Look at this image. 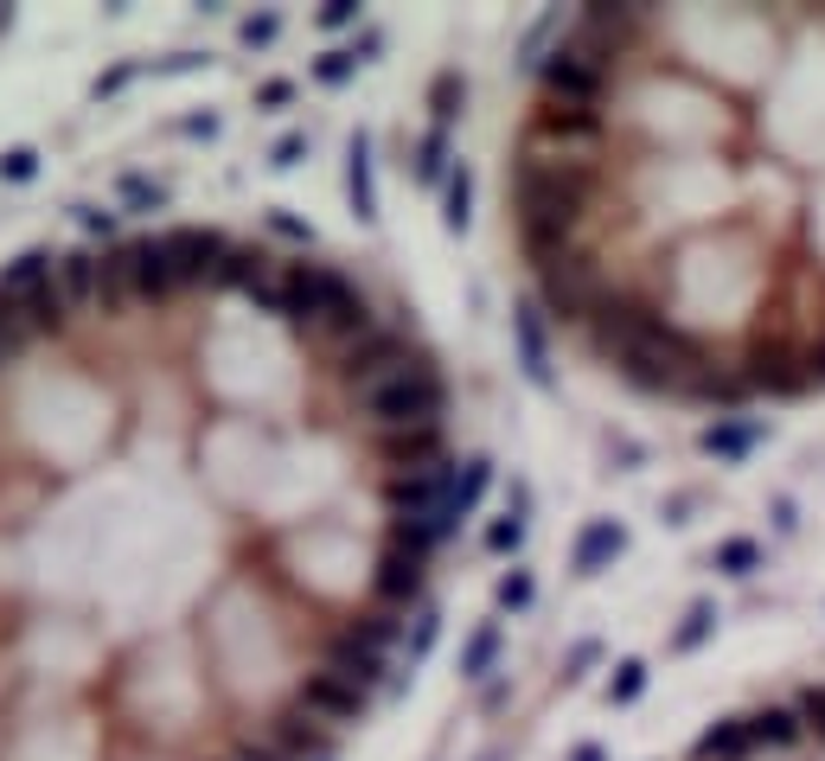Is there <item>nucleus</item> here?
<instances>
[{
	"instance_id": "1",
	"label": "nucleus",
	"mask_w": 825,
	"mask_h": 761,
	"mask_svg": "<svg viewBox=\"0 0 825 761\" xmlns=\"http://www.w3.org/2000/svg\"><path fill=\"white\" fill-rule=\"evenodd\" d=\"M334 345L218 225L0 275V761H334L295 717L365 609Z\"/></svg>"
},
{
	"instance_id": "2",
	"label": "nucleus",
	"mask_w": 825,
	"mask_h": 761,
	"mask_svg": "<svg viewBox=\"0 0 825 761\" xmlns=\"http://www.w3.org/2000/svg\"><path fill=\"white\" fill-rule=\"evenodd\" d=\"M749 756H755L749 717H730V724L704 729V742H698V761H749Z\"/></svg>"
},
{
	"instance_id": "3",
	"label": "nucleus",
	"mask_w": 825,
	"mask_h": 761,
	"mask_svg": "<svg viewBox=\"0 0 825 761\" xmlns=\"http://www.w3.org/2000/svg\"><path fill=\"white\" fill-rule=\"evenodd\" d=\"M800 384H806V397L825 390V320L820 333H800Z\"/></svg>"
},
{
	"instance_id": "4",
	"label": "nucleus",
	"mask_w": 825,
	"mask_h": 761,
	"mask_svg": "<svg viewBox=\"0 0 825 761\" xmlns=\"http://www.w3.org/2000/svg\"><path fill=\"white\" fill-rule=\"evenodd\" d=\"M793 717H800V729L806 736H820L825 742V685H806L800 697H793Z\"/></svg>"
},
{
	"instance_id": "5",
	"label": "nucleus",
	"mask_w": 825,
	"mask_h": 761,
	"mask_svg": "<svg viewBox=\"0 0 825 761\" xmlns=\"http://www.w3.org/2000/svg\"><path fill=\"white\" fill-rule=\"evenodd\" d=\"M614 544H621V532H614V525H596V532L583 537V550H576V557H583V564H596L601 550H614Z\"/></svg>"
},
{
	"instance_id": "6",
	"label": "nucleus",
	"mask_w": 825,
	"mask_h": 761,
	"mask_svg": "<svg viewBox=\"0 0 825 761\" xmlns=\"http://www.w3.org/2000/svg\"><path fill=\"white\" fill-rule=\"evenodd\" d=\"M640 679H646L640 666H621V679H614V697H634V691H640Z\"/></svg>"
},
{
	"instance_id": "7",
	"label": "nucleus",
	"mask_w": 825,
	"mask_h": 761,
	"mask_svg": "<svg viewBox=\"0 0 825 761\" xmlns=\"http://www.w3.org/2000/svg\"><path fill=\"white\" fill-rule=\"evenodd\" d=\"M723 564H730V570H743V564H755V544H723Z\"/></svg>"
}]
</instances>
